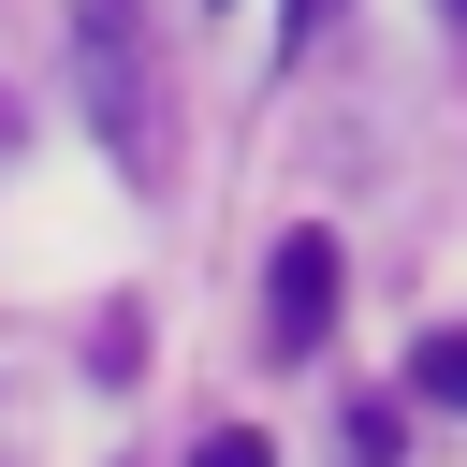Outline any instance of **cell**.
I'll list each match as a JSON object with an SVG mask.
<instances>
[{
	"label": "cell",
	"mask_w": 467,
	"mask_h": 467,
	"mask_svg": "<svg viewBox=\"0 0 467 467\" xmlns=\"http://www.w3.org/2000/svg\"><path fill=\"white\" fill-rule=\"evenodd\" d=\"M73 88L117 175H146V15L131 0H73Z\"/></svg>",
	"instance_id": "6da1fadb"
},
{
	"label": "cell",
	"mask_w": 467,
	"mask_h": 467,
	"mask_svg": "<svg viewBox=\"0 0 467 467\" xmlns=\"http://www.w3.org/2000/svg\"><path fill=\"white\" fill-rule=\"evenodd\" d=\"M263 321H277V350H321L336 336V234H292L263 263Z\"/></svg>",
	"instance_id": "7a4b0ae2"
},
{
	"label": "cell",
	"mask_w": 467,
	"mask_h": 467,
	"mask_svg": "<svg viewBox=\"0 0 467 467\" xmlns=\"http://www.w3.org/2000/svg\"><path fill=\"white\" fill-rule=\"evenodd\" d=\"M409 394H423V409H467V321H452V336H423V350H409Z\"/></svg>",
	"instance_id": "3957f363"
},
{
	"label": "cell",
	"mask_w": 467,
	"mask_h": 467,
	"mask_svg": "<svg viewBox=\"0 0 467 467\" xmlns=\"http://www.w3.org/2000/svg\"><path fill=\"white\" fill-rule=\"evenodd\" d=\"M190 467H277V452H263V438H248V423H234V438H204V452H190Z\"/></svg>",
	"instance_id": "277c9868"
},
{
	"label": "cell",
	"mask_w": 467,
	"mask_h": 467,
	"mask_svg": "<svg viewBox=\"0 0 467 467\" xmlns=\"http://www.w3.org/2000/svg\"><path fill=\"white\" fill-rule=\"evenodd\" d=\"M452 15H467V0H452Z\"/></svg>",
	"instance_id": "5b68a950"
}]
</instances>
